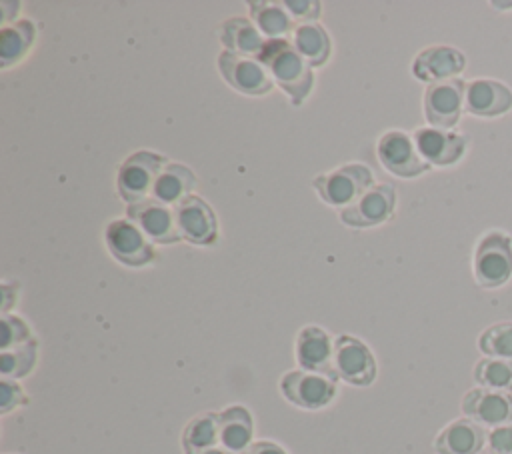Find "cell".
<instances>
[{
  "label": "cell",
  "mask_w": 512,
  "mask_h": 454,
  "mask_svg": "<svg viewBox=\"0 0 512 454\" xmlns=\"http://www.w3.org/2000/svg\"><path fill=\"white\" fill-rule=\"evenodd\" d=\"M258 62L268 70L272 80L290 96L292 104H302L312 90V70L310 64L300 56L292 42L286 38L266 40Z\"/></svg>",
  "instance_id": "6da1fadb"
},
{
  "label": "cell",
  "mask_w": 512,
  "mask_h": 454,
  "mask_svg": "<svg viewBox=\"0 0 512 454\" xmlns=\"http://www.w3.org/2000/svg\"><path fill=\"white\" fill-rule=\"evenodd\" d=\"M474 276L484 288H498L512 276V238L504 232H488L474 252Z\"/></svg>",
  "instance_id": "7a4b0ae2"
},
{
  "label": "cell",
  "mask_w": 512,
  "mask_h": 454,
  "mask_svg": "<svg viewBox=\"0 0 512 454\" xmlns=\"http://www.w3.org/2000/svg\"><path fill=\"white\" fill-rule=\"evenodd\" d=\"M164 166H166L164 156L156 152L138 150L130 154L122 162L116 178L118 194L122 196V200H126L128 204L148 200L152 196L154 182Z\"/></svg>",
  "instance_id": "3957f363"
},
{
  "label": "cell",
  "mask_w": 512,
  "mask_h": 454,
  "mask_svg": "<svg viewBox=\"0 0 512 454\" xmlns=\"http://www.w3.org/2000/svg\"><path fill=\"white\" fill-rule=\"evenodd\" d=\"M314 188L330 206L354 204L372 188V172L364 164H344L328 174L314 178Z\"/></svg>",
  "instance_id": "277c9868"
},
{
  "label": "cell",
  "mask_w": 512,
  "mask_h": 454,
  "mask_svg": "<svg viewBox=\"0 0 512 454\" xmlns=\"http://www.w3.org/2000/svg\"><path fill=\"white\" fill-rule=\"evenodd\" d=\"M280 388L284 398L292 404L306 410H318L330 404L336 396V378L320 372L294 370L282 376Z\"/></svg>",
  "instance_id": "5b68a950"
},
{
  "label": "cell",
  "mask_w": 512,
  "mask_h": 454,
  "mask_svg": "<svg viewBox=\"0 0 512 454\" xmlns=\"http://www.w3.org/2000/svg\"><path fill=\"white\" fill-rule=\"evenodd\" d=\"M466 84L460 78L430 84L424 94L426 120L440 130L456 126L464 108Z\"/></svg>",
  "instance_id": "8992f818"
},
{
  "label": "cell",
  "mask_w": 512,
  "mask_h": 454,
  "mask_svg": "<svg viewBox=\"0 0 512 454\" xmlns=\"http://www.w3.org/2000/svg\"><path fill=\"white\" fill-rule=\"evenodd\" d=\"M334 372L354 386H368L376 376V362L370 348L354 336L334 340Z\"/></svg>",
  "instance_id": "52a82bcc"
},
{
  "label": "cell",
  "mask_w": 512,
  "mask_h": 454,
  "mask_svg": "<svg viewBox=\"0 0 512 454\" xmlns=\"http://www.w3.org/2000/svg\"><path fill=\"white\" fill-rule=\"evenodd\" d=\"M218 68L224 80L234 90L248 96L268 94L274 86V80L268 74V70L256 58H250V56H240L224 50L218 56Z\"/></svg>",
  "instance_id": "ba28073f"
},
{
  "label": "cell",
  "mask_w": 512,
  "mask_h": 454,
  "mask_svg": "<svg viewBox=\"0 0 512 454\" xmlns=\"http://www.w3.org/2000/svg\"><path fill=\"white\" fill-rule=\"evenodd\" d=\"M106 244L116 260L126 266L138 268L154 258L152 242L142 234V230L128 218L112 220L106 226Z\"/></svg>",
  "instance_id": "9c48e42d"
},
{
  "label": "cell",
  "mask_w": 512,
  "mask_h": 454,
  "mask_svg": "<svg viewBox=\"0 0 512 454\" xmlns=\"http://www.w3.org/2000/svg\"><path fill=\"white\" fill-rule=\"evenodd\" d=\"M126 216L130 222H134L142 234L156 244H174L182 236L176 226V214L170 206L148 198L136 204L126 206Z\"/></svg>",
  "instance_id": "30bf717a"
},
{
  "label": "cell",
  "mask_w": 512,
  "mask_h": 454,
  "mask_svg": "<svg viewBox=\"0 0 512 454\" xmlns=\"http://www.w3.org/2000/svg\"><path fill=\"white\" fill-rule=\"evenodd\" d=\"M378 158L388 172L402 178H414L428 170V162L420 156L414 138L400 130H390L380 138Z\"/></svg>",
  "instance_id": "8fae6325"
},
{
  "label": "cell",
  "mask_w": 512,
  "mask_h": 454,
  "mask_svg": "<svg viewBox=\"0 0 512 454\" xmlns=\"http://www.w3.org/2000/svg\"><path fill=\"white\" fill-rule=\"evenodd\" d=\"M394 204H396L394 188L390 184H374L354 204L346 206L340 212V218L344 224L354 228L376 226L380 222H386L392 216Z\"/></svg>",
  "instance_id": "7c38bea8"
},
{
  "label": "cell",
  "mask_w": 512,
  "mask_h": 454,
  "mask_svg": "<svg viewBox=\"0 0 512 454\" xmlns=\"http://www.w3.org/2000/svg\"><path fill=\"white\" fill-rule=\"evenodd\" d=\"M462 412L484 426H508L512 424V396L490 390V388H474L466 392L462 400Z\"/></svg>",
  "instance_id": "4fadbf2b"
},
{
  "label": "cell",
  "mask_w": 512,
  "mask_h": 454,
  "mask_svg": "<svg viewBox=\"0 0 512 454\" xmlns=\"http://www.w3.org/2000/svg\"><path fill=\"white\" fill-rule=\"evenodd\" d=\"M174 214L180 236L190 244L206 246L216 240V216L202 198L188 196L174 208Z\"/></svg>",
  "instance_id": "5bb4252c"
},
{
  "label": "cell",
  "mask_w": 512,
  "mask_h": 454,
  "mask_svg": "<svg viewBox=\"0 0 512 454\" xmlns=\"http://www.w3.org/2000/svg\"><path fill=\"white\" fill-rule=\"evenodd\" d=\"M412 138L420 156L428 164L436 166H448L458 162L466 148V138L462 134L440 128H418Z\"/></svg>",
  "instance_id": "9a60e30c"
},
{
  "label": "cell",
  "mask_w": 512,
  "mask_h": 454,
  "mask_svg": "<svg viewBox=\"0 0 512 454\" xmlns=\"http://www.w3.org/2000/svg\"><path fill=\"white\" fill-rule=\"evenodd\" d=\"M296 358L298 364L308 372L338 378L334 372V342L318 326H306L300 330L296 340Z\"/></svg>",
  "instance_id": "2e32d148"
},
{
  "label": "cell",
  "mask_w": 512,
  "mask_h": 454,
  "mask_svg": "<svg viewBox=\"0 0 512 454\" xmlns=\"http://www.w3.org/2000/svg\"><path fill=\"white\" fill-rule=\"evenodd\" d=\"M464 54L450 46H432L422 50L412 64V72L422 82H444L452 80L464 70Z\"/></svg>",
  "instance_id": "e0dca14e"
},
{
  "label": "cell",
  "mask_w": 512,
  "mask_h": 454,
  "mask_svg": "<svg viewBox=\"0 0 512 454\" xmlns=\"http://www.w3.org/2000/svg\"><path fill=\"white\" fill-rule=\"evenodd\" d=\"M464 108L474 116H500L512 108V90L496 80H474L466 84Z\"/></svg>",
  "instance_id": "ac0fdd59"
},
{
  "label": "cell",
  "mask_w": 512,
  "mask_h": 454,
  "mask_svg": "<svg viewBox=\"0 0 512 454\" xmlns=\"http://www.w3.org/2000/svg\"><path fill=\"white\" fill-rule=\"evenodd\" d=\"M484 430L474 420L450 422L434 442L438 454H478L484 446Z\"/></svg>",
  "instance_id": "d6986e66"
},
{
  "label": "cell",
  "mask_w": 512,
  "mask_h": 454,
  "mask_svg": "<svg viewBox=\"0 0 512 454\" xmlns=\"http://www.w3.org/2000/svg\"><path fill=\"white\" fill-rule=\"evenodd\" d=\"M194 184H196V176L192 174V170L184 164L172 162V164H166L158 174L152 188V198L166 206L176 208L180 202H184L190 196Z\"/></svg>",
  "instance_id": "ffe728a7"
},
{
  "label": "cell",
  "mask_w": 512,
  "mask_h": 454,
  "mask_svg": "<svg viewBox=\"0 0 512 454\" xmlns=\"http://www.w3.org/2000/svg\"><path fill=\"white\" fill-rule=\"evenodd\" d=\"M220 42L232 54L256 58L266 40L262 38V32L254 26V22L242 16H234L224 20V24L220 26Z\"/></svg>",
  "instance_id": "44dd1931"
},
{
  "label": "cell",
  "mask_w": 512,
  "mask_h": 454,
  "mask_svg": "<svg viewBox=\"0 0 512 454\" xmlns=\"http://www.w3.org/2000/svg\"><path fill=\"white\" fill-rule=\"evenodd\" d=\"M220 446L232 454H242L252 440V416L244 406H230L218 414Z\"/></svg>",
  "instance_id": "7402d4cb"
},
{
  "label": "cell",
  "mask_w": 512,
  "mask_h": 454,
  "mask_svg": "<svg viewBox=\"0 0 512 454\" xmlns=\"http://www.w3.org/2000/svg\"><path fill=\"white\" fill-rule=\"evenodd\" d=\"M36 38V26L30 20L6 24L0 32V66L8 68L22 60Z\"/></svg>",
  "instance_id": "603a6c76"
},
{
  "label": "cell",
  "mask_w": 512,
  "mask_h": 454,
  "mask_svg": "<svg viewBox=\"0 0 512 454\" xmlns=\"http://www.w3.org/2000/svg\"><path fill=\"white\" fill-rule=\"evenodd\" d=\"M250 16L254 20V26L268 36V40L284 38L292 32L294 20L288 16L284 2H248Z\"/></svg>",
  "instance_id": "cb8c5ba5"
},
{
  "label": "cell",
  "mask_w": 512,
  "mask_h": 454,
  "mask_svg": "<svg viewBox=\"0 0 512 454\" xmlns=\"http://www.w3.org/2000/svg\"><path fill=\"white\" fill-rule=\"evenodd\" d=\"M292 44L300 52V56L312 66L326 64L330 56V38L326 30L312 22V24H300L292 32Z\"/></svg>",
  "instance_id": "d4e9b609"
},
{
  "label": "cell",
  "mask_w": 512,
  "mask_h": 454,
  "mask_svg": "<svg viewBox=\"0 0 512 454\" xmlns=\"http://www.w3.org/2000/svg\"><path fill=\"white\" fill-rule=\"evenodd\" d=\"M182 444H184L186 454H194V452L218 446L220 444L218 414L206 412V414H200L194 420H190L188 426L184 428Z\"/></svg>",
  "instance_id": "484cf974"
},
{
  "label": "cell",
  "mask_w": 512,
  "mask_h": 454,
  "mask_svg": "<svg viewBox=\"0 0 512 454\" xmlns=\"http://www.w3.org/2000/svg\"><path fill=\"white\" fill-rule=\"evenodd\" d=\"M474 378L480 386L490 390H512V360L482 358L474 368Z\"/></svg>",
  "instance_id": "4316f807"
},
{
  "label": "cell",
  "mask_w": 512,
  "mask_h": 454,
  "mask_svg": "<svg viewBox=\"0 0 512 454\" xmlns=\"http://www.w3.org/2000/svg\"><path fill=\"white\" fill-rule=\"evenodd\" d=\"M36 364V340L30 338L28 342L2 350L0 352V372L4 378H22L26 376Z\"/></svg>",
  "instance_id": "83f0119b"
},
{
  "label": "cell",
  "mask_w": 512,
  "mask_h": 454,
  "mask_svg": "<svg viewBox=\"0 0 512 454\" xmlns=\"http://www.w3.org/2000/svg\"><path fill=\"white\" fill-rule=\"evenodd\" d=\"M478 346L490 358L512 360V322H498L480 334Z\"/></svg>",
  "instance_id": "f1b7e54d"
},
{
  "label": "cell",
  "mask_w": 512,
  "mask_h": 454,
  "mask_svg": "<svg viewBox=\"0 0 512 454\" xmlns=\"http://www.w3.org/2000/svg\"><path fill=\"white\" fill-rule=\"evenodd\" d=\"M0 328H2V330H0V332H2V340H0V348H2V350L20 346V344H24V342L30 340V330H28V326L24 324V320H20V318H16V316L2 314Z\"/></svg>",
  "instance_id": "f546056e"
},
{
  "label": "cell",
  "mask_w": 512,
  "mask_h": 454,
  "mask_svg": "<svg viewBox=\"0 0 512 454\" xmlns=\"http://www.w3.org/2000/svg\"><path fill=\"white\" fill-rule=\"evenodd\" d=\"M284 8L300 24H312L322 12V4L314 0H286Z\"/></svg>",
  "instance_id": "4dcf8cb0"
},
{
  "label": "cell",
  "mask_w": 512,
  "mask_h": 454,
  "mask_svg": "<svg viewBox=\"0 0 512 454\" xmlns=\"http://www.w3.org/2000/svg\"><path fill=\"white\" fill-rule=\"evenodd\" d=\"M20 404H26L24 390L12 378H2L0 380V412L6 414Z\"/></svg>",
  "instance_id": "1f68e13d"
},
{
  "label": "cell",
  "mask_w": 512,
  "mask_h": 454,
  "mask_svg": "<svg viewBox=\"0 0 512 454\" xmlns=\"http://www.w3.org/2000/svg\"><path fill=\"white\" fill-rule=\"evenodd\" d=\"M490 454H512V424L498 426L488 434Z\"/></svg>",
  "instance_id": "d6a6232c"
},
{
  "label": "cell",
  "mask_w": 512,
  "mask_h": 454,
  "mask_svg": "<svg viewBox=\"0 0 512 454\" xmlns=\"http://www.w3.org/2000/svg\"><path fill=\"white\" fill-rule=\"evenodd\" d=\"M242 454H286V452L274 442H254Z\"/></svg>",
  "instance_id": "836d02e7"
},
{
  "label": "cell",
  "mask_w": 512,
  "mask_h": 454,
  "mask_svg": "<svg viewBox=\"0 0 512 454\" xmlns=\"http://www.w3.org/2000/svg\"><path fill=\"white\" fill-rule=\"evenodd\" d=\"M12 290H16V286H12L8 282L2 284V314H6L10 310V306H12V302H14Z\"/></svg>",
  "instance_id": "e575fe53"
},
{
  "label": "cell",
  "mask_w": 512,
  "mask_h": 454,
  "mask_svg": "<svg viewBox=\"0 0 512 454\" xmlns=\"http://www.w3.org/2000/svg\"><path fill=\"white\" fill-rule=\"evenodd\" d=\"M20 6V2H0V8H18ZM10 16H12V10H2L0 12V22H2V26H6V22L10 20Z\"/></svg>",
  "instance_id": "d590c367"
},
{
  "label": "cell",
  "mask_w": 512,
  "mask_h": 454,
  "mask_svg": "<svg viewBox=\"0 0 512 454\" xmlns=\"http://www.w3.org/2000/svg\"><path fill=\"white\" fill-rule=\"evenodd\" d=\"M194 454H232V452L224 450L222 446H212V448H206V450H200V452H194Z\"/></svg>",
  "instance_id": "8d00e7d4"
}]
</instances>
